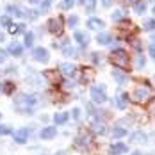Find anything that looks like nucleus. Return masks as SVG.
I'll use <instances>...</instances> for the list:
<instances>
[{"label":"nucleus","instance_id":"obj_26","mask_svg":"<svg viewBox=\"0 0 155 155\" xmlns=\"http://www.w3.org/2000/svg\"><path fill=\"white\" fill-rule=\"evenodd\" d=\"M94 4H96V0H84V5H86L87 13H93L94 11Z\"/></svg>","mask_w":155,"mask_h":155},{"label":"nucleus","instance_id":"obj_16","mask_svg":"<svg viewBox=\"0 0 155 155\" xmlns=\"http://www.w3.org/2000/svg\"><path fill=\"white\" fill-rule=\"evenodd\" d=\"M21 52H23V48H21L20 43H11V45H9V54H11V55L20 57V55H21Z\"/></svg>","mask_w":155,"mask_h":155},{"label":"nucleus","instance_id":"obj_38","mask_svg":"<svg viewBox=\"0 0 155 155\" xmlns=\"http://www.w3.org/2000/svg\"><path fill=\"white\" fill-rule=\"evenodd\" d=\"M71 114H73V118H75V120H78V118H80V109H78V107H75V109H73V112H71Z\"/></svg>","mask_w":155,"mask_h":155},{"label":"nucleus","instance_id":"obj_42","mask_svg":"<svg viewBox=\"0 0 155 155\" xmlns=\"http://www.w3.org/2000/svg\"><path fill=\"white\" fill-rule=\"evenodd\" d=\"M150 55L155 59V43H153V45H150Z\"/></svg>","mask_w":155,"mask_h":155},{"label":"nucleus","instance_id":"obj_36","mask_svg":"<svg viewBox=\"0 0 155 155\" xmlns=\"http://www.w3.org/2000/svg\"><path fill=\"white\" fill-rule=\"evenodd\" d=\"M77 23H78V18H77V16H70V18H68V25H70V27H75Z\"/></svg>","mask_w":155,"mask_h":155},{"label":"nucleus","instance_id":"obj_11","mask_svg":"<svg viewBox=\"0 0 155 155\" xmlns=\"http://www.w3.org/2000/svg\"><path fill=\"white\" fill-rule=\"evenodd\" d=\"M87 29L100 31V29H104V21H102L100 18H89V20H87Z\"/></svg>","mask_w":155,"mask_h":155},{"label":"nucleus","instance_id":"obj_17","mask_svg":"<svg viewBox=\"0 0 155 155\" xmlns=\"http://www.w3.org/2000/svg\"><path fill=\"white\" fill-rule=\"evenodd\" d=\"M96 41H98L100 45H109V43L112 41V38H110V34H107V32H100V34L96 36Z\"/></svg>","mask_w":155,"mask_h":155},{"label":"nucleus","instance_id":"obj_45","mask_svg":"<svg viewBox=\"0 0 155 155\" xmlns=\"http://www.w3.org/2000/svg\"><path fill=\"white\" fill-rule=\"evenodd\" d=\"M2 41H4V32L0 31V43H2Z\"/></svg>","mask_w":155,"mask_h":155},{"label":"nucleus","instance_id":"obj_3","mask_svg":"<svg viewBox=\"0 0 155 155\" xmlns=\"http://www.w3.org/2000/svg\"><path fill=\"white\" fill-rule=\"evenodd\" d=\"M110 62L116 66V68H121V70H128L130 68V57L125 50H114L110 54Z\"/></svg>","mask_w":155,"mask_h":155},{"label":"nucleus","instance_id":"obj_9","mask_svg":"<svg viewBox=\"0 0 155 155\" xmlns=\"http://www.w3.org/2000/svg\"><path fill=\"white\" fill-rule=\"evenodd\" d=\"M109 152H110V155H123L128 152V146L123 143H114V144H110Z\"/></svg>","mask_w":155,"mask_h":155},{"label":"nucleus","instance_id":"obj_21","mask_svg":"<svg viewBox=\"0 0 155 155\" xmlns=\"http://www.w3.org/2000/svg\"><path fill=\"white\" fill-rule=\"evenodd\" d=\"M134 9H136L137 15H144V11H146V2H144V0L136 2V4H134Z\"/></svg>","mask_w":155,"mask_h":155},{"label":"nucleus","instance_id":"obj_29","mask_svg":"<svg viewBox=\"0 0 155 155\" xmlns=\"http://www.w3.org/2000/svg\"><path fill=\"white\" fill-rule=\"evenodd\" d=\"M13 130H11V127H7V125H0V136H9Z\"/></svg>","mask_w":155,"mask_h":155},{"label":"nucleus","instance_id":"obj_23","mask_svg":"<svg viewBox=\"0 0 155 155\" xmlns=\"http://www.w3.org/2000/svg\"><path fill=\"white\" fill-rule=\"evenodd\" d=\"M54 121H55L57 125L66 123V121H68V114H64V112H61V114H55V116H54Z\"/></svg>","mask_w":155,"mask_h":155},{"label":"nucleus","instance_id":"obj_4","mask_svg":"<svg viewBox=\"0 0 155 155\" xmlns=\"http://www.w3.org/2000/svg\"><path fill=\"white\" fill-rule=\"evenodd\" d=\"M62 27H64V21H62L61 16H55V18H50L47 23V29L54 34H61L62 32Z\"/></svg>","mask_w":155,"mask_h":155},{"label":"nucleus","instance_id":"obj_43","mask_svg":"<svg viewBox=\"0 0 155 155\" xmlns=\"http://www.w3.org/2000/svg\"><path fill=\"white\" fill-rule=\"evenodd\" d=\"M75 86L71 84V82H64V89H73Z\"/></svg>","mask_w":155,"mask_h":155},{"label":"nucleus","instance_id":"obj_13","mask_svg":"<svg viewBox=\"0 0 155 155\" xmlns=\"http://www.w3.org/2000/svg\"><path fill=\"white\" fill-rule=\"evenodd\" d=\"M39 136H41V139H54L55 137V128L54 127H45Z\"/></svg>","mask_w":155,"mask_h":155},{"label":"nucleus","instance_id":"obj_49","mask_svg":"<svg viewBox=\"0 0 155 155\" xmlns=\"http://www.w3.org/2000/svg\"><path fill=\"white\" fill-rule=\"evenodd\" d=\"M55 155H66V153H64V152H61V153H55Z\"/></svg>","mask_w":155,"mask_h":155},{"label":"nucleus","instance_id":"obj_18","mask_svg":"<svg viewBox=\"0 0 155 155\" xmlns=\"http://www.w3.org/2000/svg\"><path fill=\"white\" fill-rule=\"evenodd\" d=\"M114 104H116V107H118V109H121V110H123V109H127V105H128V96H127V94L118 96Z\"/></svg>","mask_w":155,"mask_h":155},{"label":"nucleus","instance_id":"obj_37","mask_svg":"<svg viewBox=\"0 0 155 155\" xmlns=\"http://www.w3.org/2000/svg\"><path fill=\"white\" fill-rule=\"evenodd\" d=\"M5 59H7V52L0 48V62H4V61H5Z\"/></svg>","mask_w":155,"mask_h":155},{"label":"nucleus","instance_id":"obj_14","mask_svg":"<svg viewBox=\"0 0 155 155\" xmlns=\"http://www.w3.org/2000/svg\"><path fill=\"white\" fill-rule=\"evenodd\" d=\"M45 78H47V80H50L52 84H59V71L48 70V71H45Z\"/></svg>","mask_w":155,"mask_h":155},{"label":"nucleus","instance_id":"obj_5","mask_svg":"<svg viewBox=\"0 0 155 155\" xmlns=\"http://www.w3.org/2000/svg\"><path fill=\"white\" fill-rule=\"evenodd\" d=\"M91 98H93V102H96V104H104V102L107 100L105 89H104V87H98V86L91 87Z\"/></svg>","mask_w":155,"mask_h":155},{"label":"nucleus","instance_id":"obj_40","mask_svg":"<svg viewBox=\"0 0 155 155\" xmlns=\"http://www.w3.org/2000/svg\"><path fill=\"white\" fill-rule=\"evenodd\" d=\"M91 61L93 62H100V55H98V54H91Z\"/></svg>","mask_w":155,"mask_h":155},{"label":"nucleus","instance_id":"obj_35","mask_svg":"<svg viewBox=\"0 0 155 155\" xmlns=\"http://www.w3.org/2000/svg\"><path fill=\"white\" fill-rule=\"evenodd\" d=\"M64 55H68V57H71V55H77V50L71 47H66L64 48Z\"/></svg>","mask_w":155,"mask_h":155},{"label":"nucleus","instance_id":"obj_31","mask_svg":"<svg viewBox=\"0 0 155 155\" xmlns=\"http://www.w3.org/2000/svg\"><path fill=\"white\" fill-rule=\"evenodd\" d=\"M155 29V20H146L144 21V31H153Z\"/></svg>","mask_w":155,"mask_h":155},{"label":"nucleus","instance_id":"obj_51","mask_svg":"<svg viewBox=\"0 0 155 155\" xmlns=\"http://www.w3.org/2000/svg\"><path fill=\"white\" fill-rule=\"evenodd\" d=\"M153 39H155V36H153Z\"/></svg>","mask_w":155,"mask_h":155},{"label":"nucleus","instance_id":"obj_25","mask_svg":"<svg viewBox=\"0 0 155 155\" xmlns=\"http://www.w3.org/2000/svg\"><path fill=\"white\" fill-rule=\"evenodd\" d=\"M2 91H4L5 94L13 93V91H15V84H13V82H5V84H4V87H2Z\"/></svg>","mask_w":155,"mask_h":155},{"label":"nucleus","instance_id":"obj_33","mask_svg":"<svg viewBox=\"0 0 155 155\" xmlns=\"http://www.w3.org/2000/svg\"><path fill=\"white\" fill-rule=\"evenodd\" d=\"M32 41H34V34L32 32H27L25 34V45L27 47H32Z\"/></svg>","mask_w":155,"mask_h":155},{"label":"nucleus","instance_id":"obj_22","mask_svg":"<svg viewBox=\"0 0 155 155\" xmlns=\"http://www.w3.org/2000/svg\"><path fill=\"white\" fill-rule=\"evenodd\" d=\"M9 32H13V34H23V32H25V25H23V23H20V25H11V27H9Z\"/></svg>","mask_w":155,"mask_h":155},{"label":"nucleus","instance_id":"obj_44","mask_svg":"<svg viewBox=\"0 0 155 155\" xmlns=\"http://www.w3.org/2000/svg\"><path fill=\"white\" fill-rule=\"evenodd\" d=\"M137 66H139V68H143V66H144V59H143V57L137 61Z\"/></svg>","mask_w":155,"mask_h":155},{"label":"nucleus","instance_id":"obj_8","mask_svg":"<svg viewBox=\"0 0 155 155\" xmlns=\"http://www.w3.org/2000/svg\"><path fill=\"white\" fill-rule=\"evenodd\" d=\"M13 137H15V143H18V144L27 143V137H29V128H18L15 134H13Z\"/></svg>","mask_w":155,"mask_h":155},{"label":"nucleus","instance_id":"obj_6","mask_svg":"<svg viewBox=\"0 0 155 155\" xmlns=\"http://www.w3.org/2000/svg\"><path fill=\"white\" fill-rule=\"evenodd\" d=\"M89 144H91V137L87 134H80L78 137H75V148L78 150H87Z\"/></svg>","mask_w":155,"mask_h":155},{"label":"nucleus","instance_id":"obj_2","mask_svg":"<svg viewBox=\"0 0 155 155\" xmlns=\"http://www.w3.org/2000/svg\"><path fill=\"white\" fill-rule=\"evenodd\" d=\"M152 96H153V91H152V87L150 86H137L134 91H132V100L136 102V104H146V102H150L152 100Z\"/></svg>","mask_w":155,"mask_h":155},{"label":"nucleus","instance_id":"obj_19","mask_svg":"<svg viewBox=\"0 0 155 155\" xmlns=\"http://www.w3.org/2000/svg\"><path fill=\"white\" fill-rule=\"evenodd\" d=\"M23 11L25 9H21L20 5H7V13L13 16H23Z\"/></svg>","mask_w":155,"mask_h":155},{"label":"nucleus","instance_id":"obj_24","mask_svg":"<svg viewBox=\"0 0 155 155\" xmlns=\"http://www.w3.org/2000/svg\"><path fill=\"white\" fill-rule=\"evenodd\" d=\"M112 136L118 139V137H123V136H127V130H125L123 127H116L114 130H112Z\"/></svg>","mask_w":155,"mask_h":155},{"label":"nucleus","instance_id":"obj_32","mask_svg":"<svg viewBox=\"0 0 155 155\" xmlns=\"http://www.w3.org/2000/svg\"><path fill=\"white\" fill-rule=\"evenodd\" d=\"M0 23H2V27H7V29H9V27H11V18H9V16H2V18H0Z\"/></svg>","mask_w":155,"mask_h":155},{"label":"nucleus","instance_id":"obj_1","mask_svg":"<svg viewBox=\"0 0 155 155\" xmlns=\"http://www.w3.org/2000/svg\"><path fill=\"white\" fill-rule=\"evenodd\" d=\"M36 105V98L31 94H18L15 100V109L21 114H31Z\"/></svg>","mask_w":155,"mask_h":155},{"label":"nucleus","instance_id":"obj_50","mask_svg":"<svg viewBox=\"0 0 155 155\" xmlns=\"http://www.w3.org/2000/svg\"><path fill=\"white\" fill-rule=\"evenodd\" d=\"M153 15H155V5H153Z\"/></svg>","mask_w":155,"mask_h":155},{"label":"nucleus","instance_id":"obj_20","mask_svg":"<svg viewBox=\"0 0 155 155\" xmlns=\"http://www.w3.org/2000/svg\"><path fill=\"white\" fill-rule=\"evenodd\" d=\"M91 128H93L96 134H102V136L107 132V130H105V123H102V121H94V123L91 125Z\"/></svg>","mask_w":155,"mask_h":155},{"label":"nucleus","instance_id":"obj_15","mask_svg":"<svg viewBox=\"0 0 155 155\" xmlns=\"http://www.w3.org/2000/svg\"><path fill=\"white\" fill-rule=\"evenodd\" d=\"M75 39H77V41L80 43V45H82V47H86V45L89 43V36H87L86 32H80V31L75 32Z\"/></svg>","mask_w":155,"mask_h":155},{"label":"nucleus","instance_id":"obj_30","mask_svg":"<svg viewBox=\"0 0 155 155\" xmlns=\"http://www.w3.org/2000/svg\"><path fill=\"white\" fill-rule=\"evenodd\" d=\"M93 77H94V73L91 71V70H87V68H86V70H84V82H87V80L91 82Z\"/></svg>","mask_w":155,"mask_h":155},{"label":"nucleus","instance_id":"obj_39","mask_svg":"<svg viewBox=\"0 0 155 155\" xmlns=\"http://www.w3.org/2000/svg\"><path fill=\"white\" fill-rule=\"evenodd\" d=\"M48 7H50V0H45V2L41 4V9H43V11H47Z\"/></svg>","mask_w":155,"mask_h":155},{"label":"nucleus","instance_id":"obj_10","mask_svg":"<svg viewBox=\"0 0 155 155\" xmlns=\"http://www.w3.org/2000/svg\"><path fill=\"white\" fill-rule=\"evenodd\" d=\"M32 57H34L38 62H47L48 61V52L43 47H39V48H36V50L32 52Z\"/></svg>","mask_w":155,"mask_h":155},{"label":"nucleus","instance_id":"obj_12","mask_svg":"<svg viewBox=\"0 0 155 155\" xmlns=\"http://www.w3.org/2000/svg\"><path fill=\"white\" fill-rule=\"evenodd\" d=\"M128 141L130 143H146V134L144 132H132Z\"/></svg>","mask_w":155,"mask_h":155},{"label":"nucleus","instance_id":"obj_28","mask_svg":"<svg viewBox=\"0 0 155 155\" xmlns=\"http://www.w3.org/2000/svg\"><path fill=\"white\" fill-rule=\"evenodd\" d=\"M75 5V0H62L61 2V9H70Z\"/></svg>","mask_w":155,"mask_h":155},{"label":"nucleus","instance_id":"obj_41","mask_svg":"<svg viewBox=\"0 0 155 155\" xmlns=\"http://www.w3.org/2000/svg\"><path fill=\"white\" fill-rule=\"evenodd\" d=\"M112 2H114V0H102V5L109 7V5H112Z\"/></svg>","mask_w":155,"mask_h":155},{"label":"nucleus","instance_id":"obj_46","mask_svg":"<svg viewBox=\"0 0 155 155\" xmlns=\"http://www.w3.org/2000/svg\"><path fill=\"white\" fill-rule=\"evenodd\" d=\"M121 2H125V4H130V2H136V0H121Z\"/></svg>","mask_w":155,"mask_h":155},{"label":"nucleus","instance_id":"obj_47","mask_svg":"<svg viewBox=\"0 0 155 155\" xmlns=\"http://www.w3.org/2000/svg\"><path fill=\"white\" fill-rule=\"evenodd\" d=\"M29 2H31V4H38V2H39V0H29Z\"/></svg>","mask_w":155,"mask_h":155},{"label":"nucleus","instance_id":"obj_27","mask_svg":"<svg viewBox=\"0 0 155 155\" xmlns=\"http://www.w3.org/2000/svg\"><path fill=\"white\" fill-rule=\"evenodd\" d=\"M112 77L116 78L120 84H125V82H127V77H125L123 73H120V71H114V73H112Z\"/></svg>","mask_w":155,"mask_h":155},{"label":"nucleus","instance_id":"obj_7","mask_svg":"<svg viewBox=\"0 0 155 155\" xmlns=\"http://www.w3.org/2000/svg\"><path fill=\"white\" fill-rule=\"evenodd\" d=\"M59 71H61L64 77H75L77 75V68L71 62H62V64H59Z\"/></svg>","mask_w":155,"mask_h":155},{"label":"nucleus","instance_id":"obj_48","mask_svg":"<svg viewBox=\"0 0 155 155\" xmlns=\"http://www.w3.org/2000/svg\"><path fill=\"white\" fill-rule=\"evenodd\" d=\"M130 155H143L141 152H134V153H130Z\"/></svg>","mask_w":155,"mask_h":155},{"label":"nucleus","instance_id":"obj_34","mask_svg":"<svg viewBox=\"0 0 155 155\" xmlns=\"http://www.w3.org/2000/svg\"><path fill=\"white\" fill-rule=\"evenodd\" d=\"M125 16H123V11H114L112 13V20L114 21H120V20H123Z\"/></svg>","mask_w":155,"mask_h":155}]
</instances>
